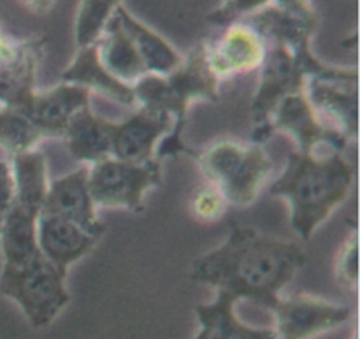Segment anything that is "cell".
Segmentation results:
<instances>
[{
	"label": "cell",
	"instance_id": "obj_1",
	"mask_svg": "<svg viewBox=\"0 0 360 339\" xmlns=\"http://www.w3.org/2000/svg\"><path fill=\"white\" fill-rule=\"evenodd\" d=\"M304 262L299 243L232 227L221 245L190 264V280L271 309Z\"/></svg>",
	"mask_w": 360,
	"mask_h": 339
},
{
	"label": "cell",
	"instance_id": "obj_2",
	"mask_svg": "<svg viewBox=\"0 0 360 339\" xmlns=\"http://www.w3.org/2000/svg\"><path fill=\"white\" fill-rule=\"evenodd\" d=\"M355 172L341 151L327 155L290 151L281 174L269 186L271 197L287 200L290 225L302 241L348 199Z\"/></svg>",
	"mask_w": 360,
	"mask_h": 339
},
{
	"label": "cell",
	"instance_id": "obj_3",
	"mask_svg": "<svg viewBox=\"0 0 360 339\" xmlns=\"http://www.w3.org/2000/svg\"><path fill=\"white\" fill-rule=\"evenodd\" d=\"M137 108L150 109L171 116L172 130L158 144V158L188 155L193 148L183 141L186 115L193 102H217L220 98V79L207 62V42H197L172 72L165 76L146 74L132 87Z\"/></svg>",
	"mask_w": 360,
	"mask_h": 339
},
{
	"label": "cell",
	"instance_id": "obj_4",
	"mask_svg": "<svg viewBox=\"0 0 360 339\" xmlns=\"http://www.w3.org/2000/svg\"><path fill=\"white\" fill-rule=\"evenodd\" d=\"M0 294L16 302L34 329H44L69 305L67 273L39 257L23 267L0 271Z\"/></svg>",
	"mask_w": 360,
	"mask_h": 339
},
{
	"label": "cell",
	"instance_id": "obj_5",
	"mask_svg": "<svg viewBox=\"0 0 360 339\" xmlns=\"http://www.w3.org/2000/svg\"><path fill=\"white\" fill-rule=\"evenodd\" d=\"M88 185L97 207L144 211V197L162 185V165L158 158L132 164L118 158H104L88 165Z\"/></svg>",
	"mask_w": 360,
	"mask_h": 339
},
{
	"label": "cell",
	"instance_id": "obj_6",
	"mask_svg": "<svg viewBox=\"0 0 360 339\" xmlns=\"http://www.w3.org/2000/svg\"><path fill=\"white\" fill-rule=\"evenodd\" d=\"M274 132L288 134L297 144L301 153H315L319 146H329L333 151H341L348 146V141L336 130L329 129L315 109L309 104L304 94H294L281 98L274 111L271 113L266 127L252 134V143L266 144Z\"/></svg>",
	"mask_w": 360,
	"mask_h": 339
},
{
	"label": "cell",
	"instance_id": "obj_7",
	"mask_svg": "<svg viewBox=\"0 0 360 339\" xmlns=\"http://www.w3.org/2000/svg\"><path fill=\"white\" fill-rule=\"evenodd\" d=\"M44 39H14L0 28V108L23 113L35 94Z\"/></svg>",
	"mask_w": 360,
	"mask_h": 339
},
{
	"label": "cell",
	"instance_id": "obj_8",
	"mask_svg": "<svg viewBox=\"0 0 360 339\" xmlns=\"http://www.w3.org/2000/svg\"><path fill=\"white\" fill-rule=\"evenodd\" d=\"M278 339H311L338 329L350 320V308L309 294L281 295L271 308Z\"/></svg>",
	"mask_w": 360,
	"mask_h": 339
},
{
	"label": "cell",
	"instance_id": "obj_9",
	"mask_svg": "<svg viewBox=\"0 0 360 339\" xmlns=\"http://www.w3.org/2000/svg\"><path fill=\"white\" fill-rule=\"evenodd\" d=\"M306 97L319 118L347 141L359 136V79L311 77Z\"/></svg>",
	"mask_w": 360,
	"mask_h": 339
},
{
	"label": "cell",
	"instance_id": "obj_10",
	"mask_svg": "<svg viewBox=\"0 0 360 339\" xmlns=\"http://www.w3.org/2000/svg\"><path fill=\"white\" fill-rule=\"evenodd\" d=\"M220 37L207 42V62L220 81L259 70L266 56V41L246 21L224 27Z\"/></svg>",
	"mask_w": 360,
	"mask_h": 339
},
{
	"label": "cell",
	"instance_id": "obj_11",
	"mask_svg": "<svg viewBox=\"0 0 360 339\" xmlns=\"http://www.w3.org/2000/svg\"><path fill=\"white\" fill-rule=\"evenodd\" d=\"M171 116L136 108L123 122H115L111 157L132 164H144L157 158V148L171 134Z\"/></svg>",
	"mask_w": 360,
	"mask_h": 339
},
{
	"label": "cell",
	"instance_id": "obj_12",
	"mask_svg": "<svg viewBox=\"0 0 360 339\" xmlns=\"http://www.w3.org/2000/svg\"><path fill=\"white\" fill-rule=\"evenodd\" d=\"M88 185V165L74 169L69 174L49 183L48 196L41 213L55 215V217L69 220L79 225L83 231L102 238L105 225L102 224L97 213Z\"/></svg>",
	"mask_w": 360,
	"mask_h": 339
},
{
	"label": "cell",
	"instance_id": "obj_13",
	"mask_svg": "<svg viewBox=\"0 0 360 339\" xmlns=\"http://www.w3.org/2000/svg\"><path fill=\"white\" fill-rule=\"evenodd\" d=\"M91 91L79 84L60 81L48 90H35L23 115L37 127L48 139H63L72 116L90 105Z\"/></svg>",
	"mask_w": 360,
	"mask_h": 339
},
{
	"label": "cell",
	"instance_id": "obj_14",
	"mask_svg": "<svg viewBox=\"0 0 360 339\" xmlns=\"http://www.w3.org/2000/svg\"><path fill=\"white\" fill-rule=\"evenodd\" d=\"M97 236L83 231L79 225L49 213L37 217V245L42 257L63 273L83 259L98 243Z\"/></svg>",
	"mask_w": 360,
	"mask_h": 339
},
{
	"label": "cell",
	"instance_id": "obj_15",
	"mask_svg": "<svg viewBox=\"0 0 360 339\" xmlns=\"http://www.w3.org/2000/svg\"><path fill=\"white\" fill-rule=\"evenodd\" d=\"M236 299L217 290L213 301L195 306L199 333L193 339H278L273 329H260L241 322L236 313Z\"/></svg>",
	"mask_w": 360,
	"mask_h": 339
},
{
	"label": "cell",
	"instance_id": "obj_16",
	"mask_svg": "<svg viewBox=\"0 0 360 339\" xmlns=\"http://www.w3.org/2000/svg\"><path fill=\"white\" fill-rule=\"evenodd\" d=\"M112 129L115 122L102 118L86 105L72 116L63 134V141L69 153L81 165H94L111 157Z\"/></svg>",
	"mask_w": 360,
	"mask_h": 339
},
{
	"label": "cell",
	"instance_id": "obj_17",
	"mask_svg": "<svg viewBox=\"0 0 360 339\" xmlns=\"http://www.w3.org/2000/svg\"><path fill=\"white\" fill-rule=\"evenodd\" d=\"M62 81L79 84L90 91H97V94L104 95L118 104L127 105V108H137L132 87L122 83L108 72V69L102 65L101 58H98L95 42L90 46L77 48L72 62L62 72Z\"/></svg>",
	"mask_w": 360,
	"mask_h": 339
},
{
	"label": "cell",
	"instance_id": "obj_18",
	"mask_svg": "<svg viewBox=\"0 0 360 339\" xmlns=\"http://www.w3.org/2000/svg\"><path fill=\"white\" fill-rule=\"evenodd\" d=\"M274 164L262 144L252 143L231 174L218 188L227 199L229 206L248 207L257 200L264 185L273 174Z\"/></svg>",
	"mask_w": 360,
	"mask_h": 339
},
{
	"label": "cell",
	"instance_id": "obj_19",
	"mask_svg": "<svg viewBox=\"0 0 360 339\" xmlns=\"http://www.w3.org/2000/svg\"><path fill=\"white\" fill-rule=\"evenodd\" d=\"M115 14L118 18L120 25L123 27V30L132 39L148 74L165 76V74L172 72L181 63V53L164 35H160L157 30L148 27L144 21H141L139 18L134 16L123 4L116 9Z\"/></svg>",
	"mask_w": 360,
	"mask_h": 339
},
{
	"label": "cell",
	"instance_id": "obj_20",
	"mask_svg": "<svg viewBox=\"0 0 360 339\" xmlns=\"http://www.w3.org/2000/svg\"><path fill=\"white\" fill-rule=\"evenodd\" d=\"M95 46L102 65L122 83L134 87L148 74L132 39L123 30L116 14L108 21Z\"/></svg>",
	"mask_w": 360,
	"mask_h": 339
},
{
	"label": "cell",
	"instance_id": "obj_21",
	"mask_svg": "<svg viewBox=\"0 0 360 339\" xmlns=\"http://www.w3.org/2000/svg\"><path fill=\"white\" fill-rule=\"evenodd\" d=\"M9 162L16 190V207L32 217H39L51 183L48 178L46 155L37 148L11 157Z\"/></svg>",
	"mask_w": 360,
	"mask_h": 339
},
{
	"label": "cell",
	"instance_id": "obj_22",
	"mask_svg": "<svg viewBox=\"0 0 360 339\" xmlns=\"http://www.w3.org/2000/svg\"><path fill=\"white\" fill-rule=\"evenodd\" d=\"M4 267H23L42 255L37 245V217L14 210L0 229Z\"/></svg>",
	"mask_w": 360,
	"mask_h": 339
},
{
	"label": "cell",
	"instance_id": "obj_23",
	"mask_svg": "<svg viewBox=\"0 0 360 339\" xmlns=\"http://www.w3.org/2000/svg\"><path fill=\"white\" fill-rule=\"evenodd\" d=\"M41 130L16 109L0 108V148L11 157L37 150L44 141Z\"/></svg>",
	"mask_w": 360,
	"mask_h": 339
},
{
	"label": "cell",
	"instance_id": "obj_24",
	"mask_svg": "<svg viewBox=\"0 0 360 339\" xmlns=\"http://www.w3.org/2000/svg\"><path fill=\"white\" fill-rule=\"evenodd\" d=\"M122 4L123 0H79L74 21L77 48L94 44Z\"/></svg>",
	"mask_w": 360,
	"mask_h": 339
},
{
	"label": "cell",
	"instance_id": "obj_25",
	"mask_svg": "<svg viewBox=\"0 0 360 339\" xmlns=\"http://www.w3.org/2000/svg\"><path fill=\"white\" fill-rule=\"evenodd\" d=\"M190 210L199 222L213 224L224 217L225 211L229 210V203L218 186L206 183L193 192Z\"/></svg>",
	"mask_w": 360,
	"mask_h": 339
},
{
	"label": "cell",
	"instance_id": "obj_26",
	"mask_svg": "<svg viewBox=\"0 0 360 339\" xmlns=\"http://www.w3.org/2000/svg\"><path fill=\"white\" fill-rule=\"evenodd\" d=\"M267 7H271V0H221L220 6L211 11L206 20L217 27H227L236 21L246 20Z\"/></svg>",
	"mask_w": 360,
	"mask_h": 339
},
{
	"label": "cell",
	"instance_id": "obj_27",
	"mask_svg": "<svg viewBox=\"0 0 360 339\" xmlns=\"http://www.w3.org/2000/svg\"><path fill=\"white\" fill-rule=\"evenodd\" d=\"M338 283L345 288H355L359 283V234L357 229L345 241L343 248L338 253L336 267H334Z\"/></svg>",
	"mask_w": 360,
	"mask_h": 339
},
{
	"label": "cell",
	"instance_id": "obj_28",
	"mask_svg": "<svg viewBox=\"0 0 360 339\" xmlns=\"http://www.w3.org/2000/svg\"><path fill=\"white\" fill-rule=\"evenodd\" d=\"M14 206H16V190H14L13 169L9 160L0 158V229Z\"/></svg>",
	"mask_w": 360,
	"mask_h": 339
},
{
	"label": "cell",
	"instance_id": "obj_29",
	"mask_svg": "<svg viewBox=\"0 0 360 339\" xmlns=\"http://www.w3.org/2000/svg\"><path fill=\"white\" fill-rule=\"evenodd\" d=\"M271 7L299 18H319L311 0H271Z\"/></svg>",
	"mask_w": 360,
	"mask_h": 339
},
{
	"label": "cell",
	"instance_id": "obj_30",
	"mask_svg": "<svg viewBox=\"0 0 360 339\" xmlns=\"http://www.w3.org/2000/svg\"><path fill=\"white\" fill-rule=\"evenodd\" d=\"M18 2L28 13L35 14V16H44V14H48L55 7L56 0H18Z\"/></svg>",
	"mask_w": 360,
	"mask_h": 339
},
{
	"label": "cell",
	"instance_id": "obj_31",
	"mask_svg": "<svg viewBox=\"0 0 360 339\" xmlns=\"http://www.w3.org/2000/svg\"><path fill=\"white\" fill-rule=\"evenodd\" d=\"M352 339H359V334H357V331H355V333H354V336H352Z\"/></svg>",
	"mask_w": 360,
	"mask_h": 339
}]
</instances>
